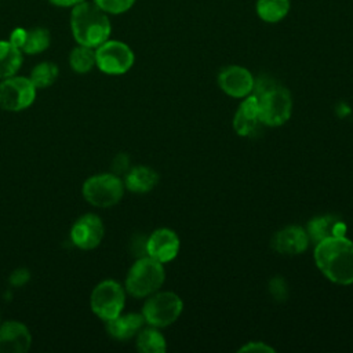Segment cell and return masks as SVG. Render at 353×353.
<instances>
[{"instance_id":"83f0119b","label":"cell","mask_w":353,"mask_h":353,"mask_svg":"<svg viewBox=\"0 0 353 353\" xmlns=\"http://www.w3.org/2000/svg\"><path fill=\"white\" fill-rule=\"evenodd\" d=\"M239 352H255V353H274V349L265 342H248L239 349Z\"/></svg>"},{"instance_id":"f1b7e54d","label":"cell","mask_w":353,"mask_h":353,"mask_svg":"<svg viewBox=\"0 0 353 353\" xmlns=\"http://www.w3.org/2000/svg\"><path fill=\"white\" fill-rule=\"evenodd\" d=\"M30 274L28 272V269L25 268H19L17 270H14L11 274H10V283L15 287H19V285H23L28 280H29Z\"/></svg>"},{"instance_id":"4dcf8cb0","label":"cell","mask_w":353,"mask_h":353,"mask_svg":"<svg viewBox=\"0 0 353 353\" xmlns=\"http://www.w3.org/2000/svg\"><path fill=\"white\" fill-rule=\"evenodd\" d=\"M48 1L57 7H74L85 0H48Z\"/></svg>"},{"instance_id":"5bb4252c","label":"cell","mask_w":353,"mask_h":353,"mask_svg":"<svg viewBox=\"0 0 353 353\" xmlns=\"http://www.w3.org/2000/svg\"><path fill=\"white\" fill-rule=\"evenodd\" d=\"M30 345L32 334L23 323L8 320L0 325V353H25Z\"/></svg>"},{"instance_id":"30bf717a","label":"cell","mask_w":353,"mask_h":353,"mask_svg":"<svg viewBox=\"0 0 353 353\" xmlns=\"http://www.w3.org/2000/svg\"><path fill=\"white\" fill-rule=\"evenodd\" d=\"M216 81L222 92L232 98L243 99L252 92L255 77L244 66L229 65L221 69Z\"/></svg>"},{"instance_id":"ffe728a7","label":"cell","mask_w":353,"mask_h":353,"mask_svg":"<svg viewBox=\"0 0 353 353\" xmlns=\"http://www.w3.org/2000/svg\"><path fill=\"white\" fill-rule=\"evenodd\" d=\"M137 349L142 353H164L167 341L157 327H143L137 334Z\"/></svg>"},{"instance_id":"9a60e30c","label":"cell","mask_w":353,"mask_h":353,"mask_svg":"<svg viewBox=\"0 0 353 353\" xmlns=\"http://www.w3.org/2000/svg\"><path fill=\"white\" fill-rule=\"evenodd\" d=\"M233 130L240 137H252L263 125L258 113V103L252 94L243 98L234 116H233Z\"/></svg>"},{"instance_id":"4316f807","label":"cell","mask_w":353,"mask_h":353,"mask_svg":"<svg viewBox=\"0 0 353 353\" xmlns=\"http://www.w3.org/2000/svg\"><path fill=\"white\" fill-rule=\"evenodd\" d=\"M131 168L130 165V157L127 153H119L116 157L112 160V172L116 175H124L128 170Z\"/></svg>"},{"instance_id":"277c9868","label":"cell","mask_w":353,"mask_h":353,"mask_svg":"<svg viewBox=\"0 0 353 353\" xmlns=\"http://www.w3.org/2000/svg\"><path fill=\"white\" fill-rule=\"evenodd\" d=\"M165 280L164 263L145 255L130 268L124 288L134 298H148L157 292Z\"/></svg>"},{"instance_id":"7c38bea8","label":"cell","mask_w":353,"mask_h":353,"mask_svg":"<svg viewBox=\"0 0 353 353\" xmlns=\"http://www.w3.org/2000/svg\"><path fill=\"white\" fill-rule=\"evenodd\" d=\"M181 250L179 236L170 228H160L146 239V255L167 263L176 258Z\"/></svg>"},{"instance_id":"e0dca14e","label":"cell","mask_w":353,"mask_h":353,"mask_svg":"<svg viewBox=\"0 0 353 353\" xmlns=\"http://www.w3.org/2000/svg\"><path fill=\"white\" fill-rule=\"evenodd\" d=\"M145 324L142 313H120L106 321V331L117 341H128L137 336Z\"/></svg>"},{"instance_id":"4fadbf2b","label":"cell","mask_w":353,"mask_h":353,"mask_svg":"<svg viewBox=\"0 0 353 353\" xmlns=\"http://www.w3.org/2000/svg\"><path fill=\"white\" fill-rule=\"evenodd\" d=\"M310 244L309 234L299 225H288L277 230L272 239V247L276 252L287 256L299 255L307 250Z\"/></svg>"},{"instance_id":"603a6c76","label":"cell","mask_w":353,"mask_h":353,"mask_svg":"<svg viewBox=\"0 0 353 353\" xmlns=\"http://www.w3.org/2000/svg\"><path fill=\"white\" fill-rule=\"evenodd\" d=\"M69 65L76 73H87L95 66V48L79 44L69 54Z\"/></svg>"},{"instance_id":"5b68a950","label":"cell","mask_w":353,"mask_h":353,"mask_svg":"<svg viewBox=\"0 0 353 353\" xmlns=\"http://www.w3.org/2000/svg\"><path fill=\"white\" fill-rule=\"evenodd\" d=\"M123 179L113 172L95 174L83 183L81 193L87 203L98 208H109L116 205L124 194Z\"/></svg>"},{"instance_id":"ba28073f","label":"cell","mask_w":353,"mask_h":353,"mask_svg":"<svg viewBox=\"0 0 353 353\" xmlns=\"http://www.w3.org/2000/svg\"><path fill=\"white\" fill-rule=\"evenodd\" d=\"M135 57L130 46L119 40H106L95 48V66L106 74H124L134 65Z\"/></svg>"},{"instance_id":"7402d4cb","label":"cell","mask_w":353,"mask_h":353,"mask_svg":"<svg viewBox=\"0 0 353 353\" xmlns=\"http://www.w3.org/2000/svg\"><path fill=\"white\" fill-rule=\"evenodd\" d=\"M50 43H51V36L46 28L37 26V28L26 29V37L21 51L30 55L40 54L50 47Z\"/></svg>"},{"instance_id":"cb8c5ba5","label":"cell","mask_w":353,"mask_h":353,"mask_svg":"<svg viewBox=\"0 0 353 353\" xmlns=\"http://www.w3.org/2000/svg\"><path fill=\"white\" fill-rule=\"evenodd\" d=\"M59 74V69L54 62H40L30 72V80L36 88H47L52 85Z\"/></svg>"},{"instance_id":"d4e9b609","label":"cell","mask_w":353,"mask_h":353,"mask_svg":"<svg viewBox=\"0 0 353 353\" xmlns=\"http://www.w3.org/2000/svg\"><path fill=\"white\" fill-rule=\"evenodd\" d=\"M94 3L106 14H123L134 6L135 0H94Z\"/></svg>"},{"instance_id":"ac0fdd59","label":"cell","mask_w":353,"mask_h":353,"mask_svg":"<svg viewBox=\"0 0 353 353\" xmlns=\"http://www.w3.org/2000/svg\"><path fill=\"white\" fill-rule=\"evenodd\" d=\"M160 181V175L152 167L135 165L124 174V186L132 193H148L153 190Z\"/></svg>"},{"instance_id":"8992f818","label":"cell","mask_w":353,"mask_h":353,"mask_svg":"<svg viewBox=\"0 0 353 353\" xmlns=\"http://www.w3.org/2000/svg\"><path fill=\"white\" fill-rule=\"evenodd\" d=\"M182 312L183 302L178 294L159 290L146 298L141 313L148 325L164 328L175 323Z\"/></svg>"},{"instance_id":"7a4b0ae2","label":"cell","mask_w":353,"mask_h":353,"mask_svg":"<svg viewBox=\"0 0 353 353\" xmlns=\"http://www.w3.org/2000/svg\"><path fill=\"white\" fill-rule=\"evenodd\" d=\"M258 103L261 123L266 127H280L292 114V95L287 87L269 76L255 79L251 92Z\"/></svg>"},{"instance_id":"44dd1931","label":"cell","mask_w":353,"mask_h":353,"mask_svg":"<svg viewBox=\"0 0 353 353\" xmlns=\"http://www.w3.org/2000/svg\"><path fill=\"white\" fill-rule=\"evenodd\" d=\"M290 11V0H258L256 14L269 23L280 22Z\"/></svg>"},{"instance_id":"d6986e66","label":"cell","mask_w":353,"mask_h":353,"mask_svg":"<svg viewBox=\"0 0 353 353\" xmlns=\"http://www.w3.org/2000/svg\"><path fill=\"white\" fill-rule=\"evenodd\" d=\"M22 65V51L10 40H0V80L14 76Z\"/></svg>"},{"instance_id":"8fae6325","label":"cell","mask_w":353,"mask_h":353,"mask_svg":"<svg viewBox=\"0 0 353 353\" xmlns=\"http://www.w3.org/2000/svg\"><path fill=\"white\" fill-rule=\"evenodd\" d=\"M105 234L102 219L95 214L79 216L70 228V241L81 250L97 248Z\"/></svg>"},{"instance_id":"52a82bcc","label":"cell","mask_w":353,"mask_h":353,"mask_svg":"<svg viewBox=\"0 0 353 353\" xmlns=\"http://www.w3.org/2000/svg\"><path fill=\"white\" fill-rule=\"evenodd\" d=\"M125 305V288L116 280H103L97 284L90 296V307L101 320L108 321L119 316Z\"/></svg>"},{"instance_id":"3957f363","label":"cell","mask_w":353,"mask_h":353,"mask_svg":"<svg viewBox=\"0 0 353 353\" xmlns=\"http://www.w3.org/2000/svg\"><path fill=\"white\" fill-rule=\"evenodd\" d=\"M70 30L77 44L97 48L106 41L112 32L108 14L94 1H83L72 7Z\"/></svg>"},{"instance_id":"9c48e42d","label":"cell","mask_w":353,"mask_h":353,"mask_svg":"<svg viewBox=\"0 0 353 353\" xmlns=\"http://www.w3.org/2000/svg\"><path fill=\"white\" fill-rule=\"evenodd\" d=\"M36 85L29 77L11 76L0 80V109L21 112L29 108L36 99Z\"/></svg>"},{"instance_id":"484cf974","label":"cell","mask_w":353,"mask_h":353,"mask_svg":"<svg viewBox=\"0 0 353 353\" xmlns=\"http://www.w3.org/2000/svg\"><path fill=\"white\" fill-rule=\"evenodd\" d=\"M269 290H270V294L273 295L274 299L277 301H284L288 295V290H287V284L284 281L283 277H273L269 283Z\"/></svg>"},{"instance_id":"f546056e","label":"cell","mask_w":353,"mask_h":353,"mask_svg":"<svg viewBox=\"0 0 353 353\" xmlns=\"http://www.w3.org/2000/svg\"><path fill=\"white\" fill-rule=\"evenodd\" d=\"M25 37H26V29H23V28H17V29H14V30L11 32V34H10V41H11L15 47H18V48L21 50L22 46H23V41H25Z\"/></svg>"},{"instance_id":"6da1fadb","label":"cell","mask_w":353,"mask_h":353,"mask_svg":"<svg viewBox=\"0 0 353 353\" xmlns=\"http://www.w3.org/2000/svg\"><path fill=\"white\" fill-rule=\"evenodd\" d=\"M317 269L334 284H353V241L345 236L327 237L314 244Z\"/></svg>"},{"instance_id":"2e32d148","label":"cell","mask_w":353,"mask_h":353,"mask_svg":"<svg viewBox=\"0 0 353 353\" xmlns=\"http://www.w3.org/2000/svg\"><path fill=\"white\" fill-rule=\"evenodd\" d=\"M306 232L309 234L310 243L316 244L327 237L345 236L346 225L339 216H336L334 214H323V215L312 218L307 222Z\"/></svg>"}]
</instances>
